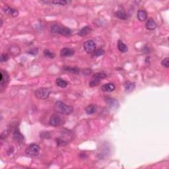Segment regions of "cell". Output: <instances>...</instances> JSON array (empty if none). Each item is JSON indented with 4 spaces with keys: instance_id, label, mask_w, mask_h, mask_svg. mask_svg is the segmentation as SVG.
I'll use <instances>...</instances> for the list:
<instances>
[{
    "instance_id": "14",
    "label": "cell",
    "mask_w": 169,
    "mask_h": 169,
    "mask_svg": "<svg viewBox=\"0 0 169 169\" xmlns=\"http://www.w3.org/2000/svg\"><path fill=\"white\" fill-rule=\"evenodd\" d=\"M157 24L155 21L153 20L152 18H149L147 20V22L145 23V28L147 29V30L149 31H153L155 30V29L157 28Z\"/></svg>"
},
{
    "instance_id": "6",
    "label": "cell",
    "mask_w": 169,
    "mask_h": 169,
    "mask_svg": "<svg viewBox=\"0 0 169 169\" xmlns=\"http://www.w3.org/2000/svg\"><path fill=\"white\" fill-rule=\"evenodd\" d=\"M0 75H1V78H0V89H1L2 92V91L5 89L7 85L10 77H9V74L7 72L3 70V69H1V71H0Z\"/></svg>"
},
{
    "instance_id": "11",
    "label": "cell",
    "mask_w": 169,
    "mask_h": 169,
    "mask_svg": "<svg viewBox=\"0 0 169 169\" xmlns=\"http://www.w3.org/2000/svg\"><path fill=\"white\" fill-rule=\"evenodd\" d=\"M75 54V50L73 48H64L60 51V56L63 58L71 57Z\"/></svg>"
},
{
    "instance_id": "31",
    "label": "cell",
    "mask_w": 169,
    "mask_h": 169,
    "mask_svg": "<svg viewBox=\"0 0 169 169\" xmlns=\"http://www.w3.org/2000/svg\"><path fill=\"white\" fill-rule=\"evenodd\" d=\"M2 24H3V20L1 19V26H2Z\"/></svg>"
},
{
    "instance_id": "28",
    "label": "cell",
    "mask_w": 169,
    "mask_h": 169,
    "mask_svg": "<svg viewBox=\"0 0 169 169\" xmlns=\"http://www.w3.org/2000/svg\"><path fill=\"white\" fill-rule=\"evenodd\" d=\"M161 65L166 68L169 67V58H166L161 62Z\"/></svg>"
},
{
    "instance_id": "19",
    "label": "cell",
    "mask_w": 169,
    "mask_h": 169,
    "mask_svg": "<svg viewBox=\"0 0 169 169\" xmlns=\"http://www.w3.org/2000/svg\"><path fill=\"white\" fill-rule=\"evenodd\" d=\"M117 47H118V50L121 53H126L127 52L128 50L127 45L124 43L121 40H119L118 41V43H117Z\"/></svg>"
},
{
    "instance_id": "2",
    "label": "cell",
    "mask_w": 169,
    "mask_h": 169,
    "mask_svg": "<svg viewBox=\"0 0 169 169\" xmlns=\"http://www.w3.org/2000/svg\"><path fill=\"white\" fill-rule=\"evenodd\" d=\"M51 33L54 35H60L64 37H69L71 35L70 29L65 26H60L58 24H54L51 26Z\"/></svg>"
},
{
    "instance_id": "25",
    "label": "cell",
    "mask_w": 169,
    "mask_h": 169,
    "mask_svg": "<svg viewBox=\"0 0 169 169\" xmlns=\"http://www.w3.org/2000/svg\"><path fill=\"white\" fill-rule=\"evenodd\" d=\"M44 55L45 57L50 58V59H54L55 58L56 54L50 51L48 49H45L44 50Z\"/></svg>"
},
{
    "instance_id": "3",
    "label": "cell",
    "mask_w": 169,
    "mask_h": 169,
    "mask_svg": "<svg viewBox=\"0 0 169 169\" xmlns=\"http://www.w3.org/2000/svg\"><path fill=\"white\" fill-rule=\"evenodd\" d=\"M107 77V73H104V72H98V73H96L94 74L92 77L91 81H89V87H94L96 86H98V85L100 84L103 79L106 78Z\"/></svg>"
},
{
    "instance_id": "4",
    "label": "cell",
    "mask_w": 169,
    "mask_h": 169,
    "mask_svg": "<svg viewBox=\"0 0 169 169\" xmlns=\"http://www.w3.org/2000/svg\"><path fill=\"white\" fill-rule=\"evenodd\" d=\"M51 89L50 88L41 87L36 90L35 94L36 97L41 100H44L49 97L50 94L51 93Z\"/></svg>"
},
{
    "instance_id": "26",
    "label": "cell",
    "mask_w": 169,
    "mask_h": 169,
    "mask_svg": "<svg viewBox=\"0 0 169 169\" xmlns=\"http://www.w3.org/2000/svg\"><path fill=\"white\" fill-rule=\"evenodd\" d=\"M104 54H105V50H102V48H99L94 50V52H93V56H96V57H98V56H102Z\"/></svg>"
},
{
    "instance_id": "13",
    "label": "cell",
    "mask_w": 169,
    "mask_h": 169,
    "mask_svg": "<svg viewBox=\"0 0 169 169\" xmlns=\"http://www.w3.org/2000/svg\"><path fill=\"white\" fill-rule=\"evenodd\" d=\"M106 102L109 105V107L112 109H117L119 107V103L116 100L112 98H106Z\"/></svg>"
},
{
    "instance_id": "21",
    "label": "cell",
    "mask_w": 169,
    "mask_h": 169,
    "mask_svg": "<svg viewBox=\"0 0 169 169\" xmlns=\"http://www.w3.org/2000/svg\"><path fill=\"white\" fill-rule=\"evenodd\" d=\"M63 69L66 71L70 72V73L73 74H78L79 73L80 69L79 68L77 67H72V66H64L63 67Z\"/></svg>"
},
{
    "instance_id": "20",
    "label": "cell",
    "mask_w": 169,
    "mask_h": 169,
    "mask_svg": "<svg viewBox=\"0 0 169 169\" xmlns=\"http://www.w3.org/2000/svg\"><path fill=\"white\" fill-rule=\"evenodd\" d=\"M97 110V107L95 105H90L89 106H87L85 109V113L88 115H92L95 113Z\"/></svg>"
},
{
    "instance_id": "1",
    "label": "cell",
    "mask_w": 169,
    "mask_h": 169,
    "mask_svg": "<svg viewBox=\"0 0 169 169\" xmlns=\"http://www.w3.org/2000/svg\"><path fill=\"white\" fill-rule=\"evenodd\" d=\"M54 109L56 112L63 115H70L73 112V107L66 105L62 101H57L55 103Z\"/></svg>"
},
{
    "instance_id": "18",
    "label": "cell",
    "mask_w": 169,
    "mask_h": 169,
    "mask_svg": "<svg viewBox=\"0 0 169 169\" xmlns=\"http://www.w3.org/2000/svg\"><path fill=\"white\" fill-rule=\"evenodd\" d=\"M43 3H47V4H54L56 5H60V6H64L66 5V4L68 3V1H66V0H54V1H42Z\"/></svg>"
},
{
    "instance_id": "12",
    "label": "cell",
    "mask_w": 169,
    "mask_h": 169,
    "mask_svg": "<svg viewBox=\"0 0 169 169\" xmlns=\"http://www.w3.org/2000/svg\"><path fill=\"white\" fill-rule=\"evenodd\" d=\"M124 90L125 92L127 93H130L134 91L135 88H136V84L134 82L131 81H126L124 83Z\"/></svg>"
},
{
    "instance_id": "17",
    "label": "cell",
    "mask_w": 169,
    "mask_h": 169,
    "mask_svg": "<svg viewBox=\"0 0 169 169\" xmlns=\"http://www.w3.org/2000/svg\"><path fill=\"white\" fill-rule=\"evenodd\" d=\"M92 31V28L91 27V26H85L84 27H83L81 30L79 31V32L78 33V35H79L80 37H85L87 35H89V33H91Z\"/></svg>"
},
{
    "instance_id": "24",
    "label": "cell",
    "mask_w": 169,
    "mask_h": 169,
    "mask_svg": "<svg viewBox=\"0 0 169 169\" xmlns=\"http://www.w3.org/2000/svg\"><path fill=\"white\" fill-rule=\"evenodd\" d=\"M56 83L58 87L61 88H66L67 86V85H68L66 81L64 80L62 78H58L56 81Z\"/></svg>"
},
{
    "instance_id": "15",
    "label": "cell",
    "mask_w": 169,
    "mask_h": 169,
    "mask_svg": "<svg viewBox=\"0 0 169 169\" xmlns=\"http://www.w3.org/2000/svg\"><path fill=\"white\" fill-rule=\"evenodd\" d=\"M115 85L113 83H109L104 84L102 87H101V90L103 92H107V93H110V92L114 91L115 90Z\"/></svg>"
},
{
    "instance_id": "29",
    "label": "cell",
    "mask_w": 169,
    "mask_h": 169,
    "mask_svg": "<svg viewBox=\"0 0 169 169\" xmlns=\"http://www.w3.org/2000/svg\"><path fill=\"white\" fill-rule=\"evenodd\" d=\"M9 60V56L7 54H1V57H0V61L1 62H7Z\"/></svg>"
},
{
    "instance_id": "8",
    "label": "cell",
    "mask_w": 169,
    "mask_h": 169,
    "mask_svg": "<svg viewBox=\"0 0 169 169\" xmlns=\"http://www.w3.org/2000/svg\"><path fill=\"white\" fill-rule=\"evenodd\" d=\"M83 49L87 54H93L96 50V44L93 40H87L83 44Z\"/></svg>"
},
{
    "instance_id": "7",
    "label": "cell",
    "mask_w": 169,
    "mask_h": 169,
    "mask_svg": "<svg viewBox=\"0 0 169 169\" xmlns=\"http://www.w3.org/2000/svg\"><path fill=\"white\" fill-rule=\"evenodd\" d=\"M63 123H64L63 119L58 114H53L50 118L49 124L53 127H58L62 126Z\"/></svg>"
},
{
    "instance_id": "9",
    "label": "cell",
    "mask_w": 169,
    "mask_h": 169,
    "mask_svg": "<svg viewBox=\"0 0 169 169\" xmlns=\"http://www.w3.org/2000/svg\"><path fill=\"white\" fill-rule=\"evenodd\" d=\"M13 138L18 144H19V145H22V144H23L24 143V136H22L21 133L20 132L19 128H15L14 132H13Z\"/></svg>"
},
{
    "instance_id": "16",
    "label": "cell",
    "mask_w": 169,
    "mask_h": 169,
    "mask_svg": "<svg viewBox=\"0 0 169 169\" xmlns=\"http://www.w3.org/2000/svg\"><path fill=\"white\" fill-rule=\"evenodd\" d=\"M137 17L139 21H145L147 18V11L144 10H140L137 11Z\"/></svg>"
},
{
    "instance_id": "22",
    "label": "cell",
    "mask_w": 169,
    "mask_h": 169,
    "mask_svg": "<svg viewBox=\"0 0 169 169\" xmlns=\"http://www.w3.org/2000/svg\"><path fill=\"white\" fill-rule=\"evenodd\" d=\"M115 15H116L117 18H118L119 19L121 20H126L128 19V15H126L125 11L123 10L117 11L116 13H115Z\"/></svg>"
},
{
    "instance_id": "23",
    "label": "cell",
    "mask_w": 169,
    "mask_h": 169,
    "mask_svg": "<svg viewBox=\"0 0 169 169\" xmlns=\"http://www.w3.org/2000/svg\"><path fill=\"white\" fill-rule=\"evenodd\" d=\"M10 52L13 56H18L20 54V48L17 45H12L10 48Z\"/></svg>"
},
{
    "instance_id": "5",
    "label": "cell",
    "mask_w": 169,
    "mask_h": 169,
    "mask_svg": "<svg viewBox=\"0 0 169 169\" xmlns=\"http://www.w3.org/2000/svg\"><path fill=\"white\" fill-rule=\"evenodd\" d=\"M40 151V146L36 143L31 144L25 150V153L30 157H37L39 155Z\"/></svg>"
},
{
    "instance_id": "10",
    "label": "cell",
    "mask_w": 169,
    "mask_h": 169,
    "mask_svg": "<svg viewBox=\"0 0 169 169\" xmlns=\"http://www.w3.org/2000/svg\"><path fill=\"white\" fill-rule=\"evenodd\" d=\"M3 12L6 13L7 15H10V16L12 17H17L18 15H19V11L17 10L14 8L11 7L9 6H5L4 7L3 9Z\"/></svg>"
},
{
    "instance_id": "30",
    "label": "cell",
    "mask_w": 169,
    "mask_h": 169,
    "mask_svg": "<svg viewBox=\"0 0 169 169\" xmlns=\"http://www.w3.org/2000/svg\"><path fill=\"white\" fill-rule=\"evenodd\" d=\"M38 49L37 48H34V49H32L31 50H29L28 52L29 54H32V55H37L38 54Z\"/></svg>"
},
{
    "instance_id": "27",
    "label": "cell",
    "mask_w": 169,
    "mask_h": 169,
    "mask_svg": "<svg viewBox=\"0 0 169 169\" xmlns=\"http://www.w3.org/2000/svg\"><path fill=\"white\" fill-rule=\"evenodd\" d=\"M56 143H57L58 145L60 146V147H61V146H65L66 145H67V141L64 140V139H61V138H58L56 139Z\"/></svg>"
}]
</instances>
